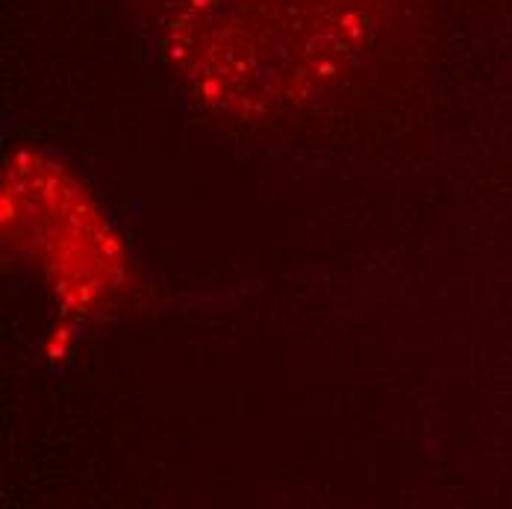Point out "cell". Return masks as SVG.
<instances>
[{
    "label": "cell",
    "instance_id": "1",
    "mask_svg": "<svg viewBox=\"0 0 512 509\" xmlns=\"http://www.w3.org/2000/svg\"><path fill=\"white\" fill-rule=\"evenodd\" d=\"M3 239L18 254L39 259L48 289L71 318L103 312L130 283V256L101 206L42 153L9 156Z\"/></svg>",
    "mask_w": 512,
    "mask_h": 509
},
{
    "label": "cell",
    "instance_id": "2",
    "mask_svg": "<svg viewBox=\"0 0 512 509\" xmlns=\"http://www.w3.org/2000/svg\"><path fill=\"white\" fill-rule=\"evenodd\" d=\"M71 345H74V327L65 321V324H59L56 330L51 333V342H48V357L53 362H62V359L71 354Z\"/></svg>",
    "mask_w": 512,
    "mask_h": 509
}]
</instances>
